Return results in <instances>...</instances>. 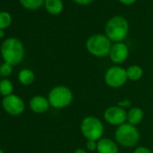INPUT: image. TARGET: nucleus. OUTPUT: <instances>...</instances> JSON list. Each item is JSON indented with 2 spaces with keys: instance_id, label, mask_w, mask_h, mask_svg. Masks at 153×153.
<instances>
[{
  "instance_id": "obj_21",
  "label": "nucleus",
  "mask_w": 153,
  "mask_h": 153,
  "mask_svg": "<svg viewBox=\"0 0 153 153\" xmlns=\"http://www.w3.org/2000/svg\"><path fill=\"white\" fill-rule=\"evenodd\" d=\"M86 145H87V149L88 150H90V151H94L97 148V140H88Z\"/></svg>"
},
{
  "instance_id": "obj_28",
  "label": "nucleus",
  "mask_w": 153,
  "mask_h": 153,
  "mask_svg": "<svg viewBox=\"0 0 153 153\" xmlns=\"http://www.w3.org/2000/svg\"><path fill=\"white\" fill-rule=\"evenodd\" d=\"M0 153H4V152H3V151H2L1 149H0Z\"/></svg>"
},
{
  "instance_id": "obj_24",
  "label": "nucleus",
  "mask_w": 153,
  "mask_h": 153,
  "mask_svg": "<svg viewBox=\"0 0 153 153\" xmlns=\"http://www.w3.org/2000/svg\"><path fill=\"white\" fill-rule=\"evenodd\" d=\"M119 1L124 5H131L136 1V0H119Z\"/></svg>"
},
{
  "instance_id": "obj_7",
  "label": "nucleus",
  "mask_w": 153,
  "mask_h": 153,
  "mask_svg": "<svg viewBox=\"0 0 153 153\" xmlns=\"http://www.w3.org/2000/svg\"><path fill=\"white\" fill-rule=\"evenodd\" d=\"M127 74H126V69L114 66L111 67L110 68L107 69L105 75V83L114 88H120L125 84L127 81Z\"/></svg>"
},
{
  "instance_id": "obj_25",
  "label": "nucleus",
  "mask_w": 153,
  "mask_h": 153,
  "mask_svg": "<svg viewBox=\"0 0 153 153\" xmlns=\"http://www.w3.org/2000/svg\"><path fill=\"white\" fill-rule=\"evenodd\" d=\"M129 105H130V102H128L127 100L123 101V103H119V105H118V106H120V107L123 106V108H124L125 106H129Z\"/></svg>"
},
{
  "instance_id": "obj_17",
  "label": "nucleus",
  "mask_w": 153,
  "mask_h": 153,
  "mask_svg": "<svg viewBox=\"0 0 153 153\" xmlns=\"http://www.w3.org/2000/svg\"><path fill=\"white\" fill-rule=\"evenodd\" d=\"M13 92V85L9 80H2L0 82V93L4 97H7L11 95Z\"/></svg>"
},
{
  "instance_id": "obj_8",
  "label": "nucleus",
  "mask_w": 153,
  "mask_h": 153,
  "mask_svg": "<svg viewBox=\"0 0 153 153\" xmlns=\"http://www.w3.org/2000/svg\"><path fill=\"white\" fill-rule=\"evenodd\" d=\"M104 117L108 123L120 126L127 120V113L123 107L111 106L105 111Z\"/></svg>"
},
{
  "instance_id": "obj_4",
  "label": "nucleus",
  "mask_w": 153,
  "mask_h": 153,
  "mask_svg": "<svg viewBox=\"0 0 153 153\" xmlns=\"http://www.w3.org/2000/svg\"><path fill=\"white\" fill-rule=\"evenodd\" d=\"M80 131L87 140H99L104 133V125L95 116H88L80 124Z\"/></svg>"
},
{
  "instance_id": "obj_6",
  "label": "nucleus",
  "mask_w": 153,
  "mask_h": 153,
  "mask_svg": "<svg viewBox=\"0 0 153 153\" xmlns=\"http://www.w3.org/2000/svg\"><path fill=\"white\" fill-rule=\"evenodd\" d=\"M73 99L71 90L64 86H58L49 94V103L55 108H64L70 105Z\"/></svg>"
},
{
  "instance_id": "obj_3",
  "label": "nucleus",
  "mask_w": 153,
  "mask_h": 153,
  "mask_svg": "<svg viewBox=\"0 0 153 153\" xmlns=\"http://www.w3.org/2000/svg\"><path fill=\"white\" fill-rule=\"evenodd\" d=\"M115 139L119 144L123 147L131 148L135 146L140 140V133L134 125L131 123H123L115 131Z\"/></svg>"
},
{
  "instance_id": "obj_11",
  "label": "nucleus",
  "mask_w": 153,
  "mask_h": 153,
  "mask_svg": "<svg viewBox=\"0 0 153 153\" xmlns=\"http://www.w3.org/2000/svg\"><path fill=\"white\" fill-rule=\"evenodd\" d=\"M98 153H118V147L112 140L102 138L97 141Z\"/></svg>"
},
{
  "instance_id": "obj_27",
  "label": "nucleus",
  "mask_w": 153,
  "mask_h": 153,
  "mask_svg": "<svg viewBox=\"0 0 153 153\" xmlns=\"http://www.w3.org/2000/svg\"><path fill=\"white\" fill-rule=\"evenodd\" d=\"M3 36H4V33L2 30H0V38H2Z\"/></svg>"
},
{
  "instance_id": "obj_9",
  "label": "nucleus",
  "mask_w": 153,
  "mask_h": 153,
  "mask_svg": "<svg viewBox=\"0 0 153 153\" xmlns=\"http://www.w3.org/2000/svg\"><path fill=\"white\" fill-rule=\"evenodd\" d=\"M4 109L13 115L20 114L25 109V104L21 98L15 95H9L3 99Z\"/></svg>"
},
{
  "instance_id": "obj_18",
  "label": "nucleus",
  "mask_w": 153,
  "mask_h": 153,
  "mask_svg": "<svg viewBox=\"0 0 153 153\" xmlns=\"http://www.w3.org/2000/svg\"><path fill=\"white\" fill-rule=\"evenodd\" d=\"M21 4L28 9H37L42 6L44 0H20Z\"/></svg>"
},
{
  "instance_id": "obj_20",
  "label": "nucleus",
  "mask_w": 153,
  "mask_h": 153,
  "mask_svg": "<svg viewBox=\"0 0 153 153\" xmlns=\"http://www.w3.org/2000/svg\"><path fill=\"white\" fill-rule=\"evenodd\" d=\"M11 71H12V66L9 65L8 63H5L0 67V73L3 76H8L11 73Z\"/></svg>"
},
{
  "instance_id": "obj_22",
  "label": "nucleus",
  "mask_w": 153,
  "mask_h": 153,
  "mask_svg": "<svg viewBox=\"0 0 153 153\" xmlns=\"http://www.w3.org/2000/svg\"><path fill=\"white\" fill-rule=\"evenodd\" d=\"M133 153H152L150 149H149L148 148H145V147H139L137 148Z\"/></svg>"
},
{
  "instance_id": "obj_1",
  "label": "nucleus",
  "mask_w": 153,
  "mask_h": 153,
  "mask_svg": "<svg viewBox=\"0 0 153 153\" xmlns=\"http://www.w3.org/2000/svg\"><path fill=\"white\" fill-rule=\"evenodd\" d=\"M1 52L6 63L11 66L16 65L22 61L25 54V50L22 42L15 38H9L3 42Z\"/></svg>"
},
{
  "instance_id": "obj_23",
  "label": "nucleus",
  "mask_w": 153,
  "mask_h": 153,
  "mask_svg": "<svg viewBox=\"0 0 153 153\" xmlns=\"http://www.w3.org/2000/svg\"><path fill=\"white\" fill-rule=\"evenodd\" d=\"M73 1L76 2V4H79V5H88L93 1V0H73Z\"/></svg>"
},
{
  "instance_id": "obj_12",
  "label": "nucleus",
  "mask_w": 153,
  "mask_h": 153,
  "mask_svg": "<svg viewBox=\"0 0 153 153\" xmlns=\"http://www.w3.org/2000/svg\"><path fill=\"white\" fill-rule=\"evenodd\" d=\"M49 100L41 96H36L33 97L30 101L31 109L35 113H44L49 109Z\"/></svg>"
},
{
  "instance_id": "obj_14",
  "label": "nucleus",
  "mask_w": 153,
  "mask_h": 153,
  "mask_svg": "<svg viewBox=\"0 0 153 153\" xmlns=\"http://www.w3.org/2000/svg\"><path fill=\"white\" fill-rule=\"evenodd\" d=\"M44 5L47 11L51 15H59L63 8L61 0H45Z\"/></svg>"
},
{
  "instance_id": "obj_2",
  "label": "nucleus",
  "mask_w": 153,
  "mask_h": 153,
  "mask_svg": "<svg viewBox=\"0 0 153 153\" xmlns=\"http://www.w3.org/2000/svg\"><path fill=\"white\" fill-rule=\"evenodd\" d=\"M129 30V25L123 16H114L111 18L105 26V33L110 41L121 42L125 39Z\"/></svg>"
},
{
  "instance_id": "obj_26",
  "label": "nucleus",
  "mask_w": 153,
  "mask_h": 153,
  "mask_svg": "<svg viewBox=\"0 0 153 153\" xmlns=\"http://www.w3.org/2000/svg\"><path fill=\"white\" fill-rule=\"evenodd\" d=\"M74 153H87L85 149H76Z\"/></svg>"
},
{
  "instance_id": "obj_5",
  "label": "nucleus",
  "mask_w": 153,
  "mask_h": 153,
  "mask_svg": "<svg viewBox=\"0 0 153 153\" xmlns=\"http://www.w3.org/2000/svg\"><path fill=\"white\" fill-rule=\"evenodd\" d=\"M112 44L107 36L95 34L87 41V49L94 56L105 57L109 54Z\"/></svg>"
},
{
  "instance_id": "obj_15",
  "label": "nucleus",
  "mask_w": 153,
  "mask_h": 153,
  "mask_svg": "<svg viewBox=\"0 0 153 153\" xmlns=\"http://www.w3.org/2000/svg\"><path fill=\"white\" fill-rule=\"evenodd\" d=\"M126 74H127L128 79H130L131 81H137L142 76L143 71L140 66L132 65L126 69Z\"/></svg>"
},
{
  "instance_id": "obj_19",
  "label": "nucleus",
  "mask_w": 153,
  "mask_h": 153,
  "mask_svg": "<svg viewBox=\"0 0 153 153\" xmlns=\"http://www.w3.org/2000/svg\"><path fill=\"white\" fill-rule=\"evenodd\" d=\"M11 24V16L7 12L0 13V30L8 27Z\"/></svg>"
},
{
  "instance_id": "obj_16",
  "label": "nucleus",
  "mask_w": 153,
  "mask_h": 153,
  "mask_svg": "<svg viewBox=\"0 0 153 153\" xmlns=\"http://www.w3.org/2000/svg\"><path fill=\"white\" fill-rule=\"evenodd\" d=\"M19 80L24 85H30L34 80V74L30 69H23L19 73Z\"/></svg>"
},
{
  "instance_id": "obj_10",
  "label": "nucleus",
  "mask_w": 153,
  "mask_h": 153,
  "mask_svg": "<svg viewBox=\"0 0 153 153\" xmlns=\"http://www.w3.org/2000/svg\"><path fill=\"white\" fill-rule=\"evenodd\" d=\"M128 55V47L123 42H115L114 45H112L109 52L110 59L114 63H123L126 60Z\"/></svg>"
},
{
  "instance_id": "obj_13",
  "label": "nucleus",
  "mask_w": 153,
  "mask_h": 153,
  "mask_svg": "<svg viewBox=\"0 0 153 153\" xmlns=\"http://www.w3.org/2000/svg\"><path fill=\"white\" fill-rule=\"evenodd\" d=\"M143 118V111L140 107H132L127 113L128 123L131 125H137L141 122Z\"/></svg>"
}]
</instances>
